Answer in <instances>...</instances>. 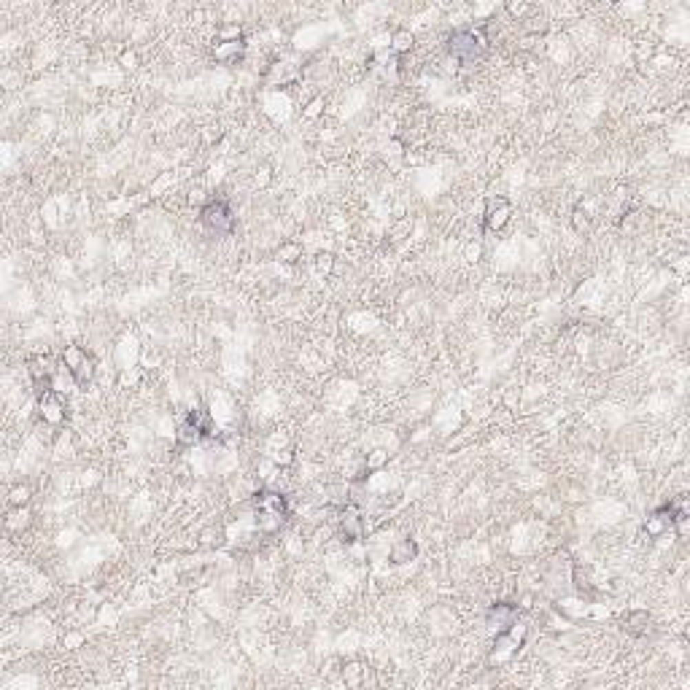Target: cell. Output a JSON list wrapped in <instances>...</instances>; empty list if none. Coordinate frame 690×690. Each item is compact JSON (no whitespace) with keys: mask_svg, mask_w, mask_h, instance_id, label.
<instances>
[{"mask_svg":"<svg viewBox=\"0 0 690 690\" xmlns=\"http://www.w3.org/2000/svg\"><path fill=\"white\" fill-rule=\"evenodd\" d=\"M213 435V418L205 408H191L176 426V442L181 448H191Z\"/></svg>","mask_w":690,"mask_h":690,"instance_id":"cell-1","label":"cell"},{"mask_svg":"<svg viewBox=\"0 0 690 690\" xmlns=\"http://www.w3.org/2000/svg\"><path fill=\"white\" fill-rule=\"evenodd\" d=\"M485 35L483 30H474V28H461V30H453L448 35V54L459 63H472L477 57H483L485 52Z\"/></svg>","mask_w":690,"mask_h":690,"instance_id":"cell-2","label":"cell"},{"mask_svg":"<svg viewBox=\"0 0 690 690\" xmlns=\"http://www.w3.org/2000/svg\"><path fill=\"white\" fill-rule=\"evenodd\" d=\"M60 364L73 375V380L79 383V388L90 386L94 380V375H97V362H94V356L84 348V345H76V343L65 345L63 356H60Z\"/></svg>","mask_w":690,"mask_h":690,"instance_id":"cell-3","label":"cell"},{"mask_svg":"<svg viewBox=\"0 0 690 690\" xmlns=\"http://www.w3.org/2000/svg\"><path fill=\"white\" fill-rule=\"evenodd\" d=\"M200 224L211 235L227 238L235 229V211L227 200H205V205L200 208Z\"/></svg>","mask_w":690,"mask_h":690,"instance_id":"cell-4","label":"cell"},{"mask_svg":"<svg viewBox=\"0 0 690 690\" xmlns=\"http://www.w3.org/2000/svg\"><path fill=\"white\" fill-rule=\"evenodd\" d=\"M526 636H529V623L518 618L507 631L494 634V647H491V658L488 660L491 663H504L507 658H512L526 645Z\"/></svg>","mask_w":690,"mask_h":690,"instance_id":"cell-5","label":"cell"},{"mask_svg":"<svg viewBox=\"0 0 690 690\" xmlns=\"http://www.w3.org/2000/svg\"><path fill=\"white\" fill-rule=\"evenodd\" d=\"M680 507H685L682 499H674V502H666V504H660V507H656V510L645 518V534H647L650 539H660L663 534L671 532L674 515H677Z\"/></svg>","mask_w":690,"mask_h":690,"instance_id":"cell-6","label":"cell"},{"mask_svg":"<svg viewBox=\"0 0 690 690\" xmlns=\"http://www.w3.org/2000/svg\"><path fill=\"white\" fill-rule=\"evenodd\" d=\"M38 418L46 426L60 429L65 424V418H67V408H65L63 402V394H57V391H41V397H38Z\"/></svg>","mask_w":690,"mask_h":690,"instance_id":"cell-7","label":"cell"},{"mask_svg":"<svg viewBox=\"0 0 690 690\" xmlns=\"http://www.w3.org/2000/svg\"><path fill=\"white\" fill-rule=\"evenodd\" d=\"M367 534V523L362 518V507L359 504L345 502L343 512H340V536H343L345 545H356L362 542Z\"/></svg>","mask_w":690,"mask_h":690,"instance_id":"cell-8","label":"cell"},{"mask_svg":"<svg viewBox=\"0 0 690 690\" xmlns=\"http://www.w3.org/2000/svg\"><path fill=\"white\" fill-rule=\"evenodd\" d=\"M518 618H521V607H518L515 601H496V604H491L488 612H485V626H488L491 634H502V631H507Z\"/></svg>","mask_w":690,"mask_h":690,"instance_id":"cell-9","label":"cell"},{"mask_svg":"<svg viewBox=\"0 0 690 690\" xmlns=\"http://www.w3.org/2000/svg\"><path fill=\"white\" fill-rule=\"evenodd\" d=\"M512 216V205H510V200H504V197H494V200H488V205H485V216H483V227H485V232H502L504 227H507V221Z\"/></svg>","mask_w":690,"mask_h":690,"instance_id":"cell-10","label":"cell"},{"mask_svg":"<svg viewBox=\"0 0 690 690\" xmlns=\"http://www.w3.org/2000/svg\"><path fill=\"white\" fill-rule=\"evenodd\" d=\"M211 54H213V60L221 65L238 63V60H243V54H246V38H240V41H216L213 49H211Z\"/></svg>","mask_w":690,"mask_h":690,"instance_id":"cell-11","label":"cell"},{"mask_svg":"<svg viewBox=\"0 0 690 690\" xmlns=\"http://www.w3.org/2000/svg\"><path fill=\"white\" fill-rule=\"evenodd\" d=\"M289 521V515L283 512H273V510H253V526L259 534H275L283 529V523Z\"/></svg>","mask_w":690,"mask_h":690,"instance_id":"cell-12","label":"cell"},{"mask_svg":"<svg viewBox=\"0 0 690 690\" xmlns=\"http://www.w3.org/2000/svg\"><path fill=\"white\" fill-rule=\"evenodd\" d=\"M415 558H418V545H415V539H410V536L397 539V542L391 545V550H388V564H394V566L410 564V561H415Z\"/></svg>","mask_w":690,"mask_h":690,"instance_id":"cell-13","label":"cell"},{"mask_svg":"<svg viewBox=\"0 0 690 690\" xmlns=\"http://www.w3.org/2000/svg\"><path fill=\"white\" fill-rule=\"evenodd\" d=\"M650 626H653V618H650L647 609H634L623 620V631H628L631 636H645L650 631Z\"/></svg>","mask_w":690,"mask_h":690,"instance_id":"cell-14","label":"cell"},{"mask_svg":"<svg viewBox=\"0 0 690 690\" xmlns=\"http://www.w3.org/2000/svg\"><path fill=\"white\" fill-rule=\"evenodd\" d=\"M32 515L28 507H11L8 510V515H6V521H3V526H6V532L8 534H22L28 526H30Z\"/></svg>","mask_w":690,"mask_h":690,"instance_id":"cell-15","label":"cell"},{"mask_svg":"<svg viewBox=\"0 0 690 690\" xmlns=\"http://www.w3.org/2000/svg\"><path fill=\"white\" fill-rule=\"evenodd\" d=\"M412 46H415V35L410 30H405V28L391 32V38H388V49L394 54H408V52H412Z\"/></svg>","mask_w":690,"mask_h":690,"instance_id":"cell-16","label":"cell"},{"mask_svg":"<svg viewBox=\"0 0 690 690\" xmlns=\"http://www.w3.org/2000/svg\"><path fill=\"white\" fill-rule=\"evenodd\" d=\"M343 680H345V685L359 688V685L367 680V669H364L359 660H351V663H345L343 666Z\"/></svg>","mask_w":690,"mask_h":690,"instance_id":"cell-17","label":"cell"},{"mask_svg":"<svg viewBox=\"0 0 690 690\" xmlns=\"http://www.w3.org/2000/svg\"><path fill=\"white\" fill-rule=\"evenodd\" d=\"M32 499V488L28 483H17L8 491V507H28Z\"/></svg>","mask_w":690,"mask_h":690,"instance_id":"cell-18","label":"cell"},{"mask_svg":"<svg viewBox=\"0 0 690 690\" xmlns=\"http://www.w3.org/2000/svg\"><path fill=\"white\" fill-rule=\"evenodd\" d=\"M278 259H281L283 264H294V262H300L302 259V246L300 243H294V240H286L278 246Z\"/></svg>","mask_w":690,"mask_h":690,"instance_id":"cell-19","label":"cell"},{"mask_svg":"<svg viewBox=\"0 0 690 690\" xmlns=\"http://www.w3.org/2000/svg\"><path fill=\"white\" fill-rule=\"evenodd\" d=\"M572 227H574L577 235H591L594 224H591V216H588L585 208H574V211H572Z\"/></svg>","mask_w":690,"mask_h":690,"instance_id":"cell-20","label":"cell"},{"mask_svg":"<svg viewBox=\"0 0 690 690\" xmlns=\"http://www.w3.org/2000/svg\"><path fill=\"white\" fill-rule=\"evenodd\" d=\"M386 464H388V450H383V448L370 450V453H367V459H364V470L367 472H380Z\"/></svg>","mask_w":690,"mask_h":690,"instance_id":"cell-21","label":"cell"},{"mask_svg":"<svg viewBox=\"0 0 690 690\" xmlns=\"http://www.w3.org/2000/svg\"><path fill=\"white\" fill-rule=\"evenodd\" d=\"M324 108H326V100H324V94H315L313 100H308V105L302 108V116L313 122V119H318V116L324 114Z\"/></svg>","mask_w":690,"mask_h":690,"instance_id":"cell-22","label":"cell"},{"mask_svg":"<svg viewBox=\"0 0 690 690\" xmlns=\"http://www.w3.org/2000/svg\"><path fill=\"white\" fill-rule=\"evenodd\" d=\"M243 38V30H240V25H227V28H221L216 32V41H240Z\"/></svg>","mask_w":690,"mask_h":690,"instance_id":"cell-23","label":"cell"},{"mask_svg":"<svg viewBox=\"0 0 690 690\" xmlns=\"http://www.w3.org/2000/svg\"><path fill=\"white\" fill-rule=\"evenodd\" d=\"M332 267H335V256H332V253H318V256H315V270H318V273L329 275Z\"/></svg>","mask_w":690,"mask_h":690,"instance_id":"cell-24","label":"cell"},{"mask_svg":"<svg viewBox=\"0 0 690 690\" xmlns=\"http://www.w3.org/2000/svg\"><path fill=\"white\" fill-rule=\"evenodd\" d=\"M119 63H122V67H127V70H135V67H138V54H135L132 49H127V52H122Z\"/></svg>","mask_w":690,"mask_h":690,"instance_id":"cell-25","label":"cell"},{"mask_svg":"<svg viewBox=\"0 0 690 690\" xmlns=\"http://www.w3.org/2000/svg\"><path fill=\"white\" fill-rule=\"evenodd\" d=\"M81 645H84V636H81V634H76V631H73V634H67V636H65V647L76 650V647H81Z\"/></svg>","mask_w":690,"mask_h":690,"instance_id":"cell-26","label":"cell"},{"mask_svg":"<svg viewBox=\"0 0 690 690\" xmlns=\"http://www.w3.org/2000/svg\"><path fill=\"white\" fill-rule=\"evenodd\" d=\"M507 11H510V14H512V17H521V14H526V11H532V8H529V6H526V3H510V6H507Z\"/></svg>","mask_w":690,"mask_h":690,"instance_id":"cell-27","label":"cell"},{"mask_svg":"<svg viewBox=\"0 0 690 690\" xmlns=\"http://www.w3.org/2000/svg\"><path fill=\"white\" fill-rule=\"evenodd\" d=\"M480 253H483L480 243H472V246H467V259H470V262H477V259H480Z\"/></svg>","mask_w":690,"mask_h":690,"instance_id":"cell-28","label":"cell"},{"mask_svg":"<svg viewBox=\"0 0 690 690\" xmlns=\"http://www.w3.org/2000/svg\"><path fill=\"white\" fill-rule=\"evenodd\" d=\"M267 181H270V170L262 167V170L256 173V184H259V187H267Z\"/></svg>","mask_w":690,"mask_h":690,"instance_id":"cell-29","label":"cell"}]
</instances>
